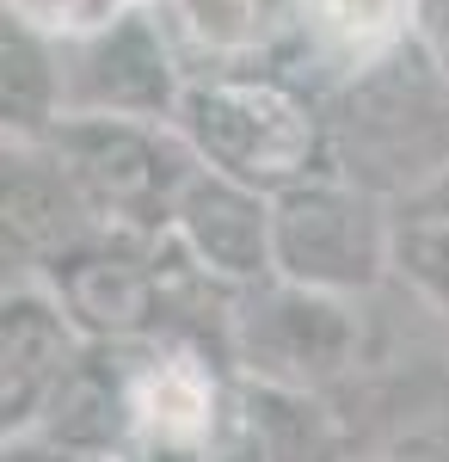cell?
Wrapping results in <instances>:
<instances>
[{
  "instance_id": "cell-18",
  "label": "cell",
  "mask_w": 449,
  "mask_h": 462,
  "mask_svg": "<svg viewBox=\"0 0 449 462\" xmlns=\"http://www.w3.org/2000/svg\"><path fill=\"white\" fill-rule=\"evenodd\" d=\"M204 462H265V438H259V420H252V401H246L241 376L222 401V420L204 438Z\"/></svg>"
},
{
  "instance_id": "cell-12",
  "label": "cell",
  "mask_w": 449,
  "mask_h": 462,
  "mask_svg": "<svg viewBox=\"0 0 449 462\" xmlns=\"http://www.w3.org/2000/svg\"><path fill=\"white\" fill-rule=\"evenodd\" d=\"M289 25L339 87L413 43L418 0H289Z\"/></svg>"
},
{
  "instance_id": "cell-6",
  "label": "cell",
  "mask_w": 449,
  "mask_h": 462,
  "mask_svg": "<svg viewBox=\"0 0 449 462\" xmlns=\"http://www.w3.org/2000/svg\"><path fill=\"white\" fill-rule=\"evenodd\" d=\"M62 69H69V111H93V117L173 124L191 87V62L160 0H130L111 25L62 43Z\"/></svg>"
},
{
  "instance_id": "cell-11",
  "label": "cell",
  "mask_w": 449,
  "mask_h": 462,
  "mask_svg": "<svg viewBox=\"0 0 449 462\" xmlns=\"http://www.w3.org/2000/svg\"><path fill=\"white\" fill-rule=\"evenodd\" d=\"M234 389V370H215L204 346H148L136 370V444H167V450H204V438L222 420V401Z\"/></svg>"
},
{
  "instance_id": "cell-19",
  "label": "cell",
  "mask_w": 449,
  "mask_h": 462,
  "mask_svg": "<svg viewBox=\"0 0 449 462\" xmlns=\"http://www.w3.org/2000/svg\"><path fill=\"white\" fill-rule=\"evenodd\" d=\"M363 462H449V426H413L394 431L381 450H370Z\"/></svg>"
},
{
  "instance_id": "cell-15",
  "label": "cell",
  "mask_w": 449,
  "mask_h": 462,
  "mask_svg": "<svg viewBox=\"0 0 449 462\" xmlns=\"http://www.w3.org/2000/svg\"><path fill=\"white\" fill-rule=\"evenodd\" d=\"M394 284L449 320V173L394 204Z\"/></svg>"
},
{
  "instance_id": "cell-7",
  "label": "cell",
  "mask_w": 449,
  "mask_h": 462,
  "mask_svg": "<svg viewBox=\"0 0 449 462\" xmlns=\"http://www.w3.org/2000/svg\"><path fill=\"white\" fill-rule=\"evenodd\" d=\"M191 272H204L209 284L222 290H252V284H271L277 278V216H271V198L252 191L241 179L228 173H197L185 179L173 204V228H167Z\"/></svg>"
},
{
  "instance_id": "cell-5",
  "label": "cell",
  "mask_w": 449,
  "mask_h": 462,
  "mask_svg": "<svg viewBox=\"0 0 449 462\" xmlns=\"http://www.w3.org/2000/svg\"><path fill=\"white\" fill-rule=\"evenodd\" d=\"M277 278L370 302L394 278V204L339 173L302 179L271 198Z\"/></svg>"
},
{
  "instance_id": "cell-14",
  "label": "cell",
  "mask_w": 449,
  "mask_h": 462,
  "mask_svg": "<svg viewBox=\"0 0 449 462\" xmlns=\"http://www.w3.org/2000/svg\"><path fill=\"white\" fill-rule=\"evenodd\" d=\"M160 13L173 25L185 62L197 56L204 69H259L277 25L289 19V13H277V0H160Z\"/></svg>"
},
{
  "instance_id": "cell-2",
  "label": "cell",
  "mask_w": 449,
  "mask_h": 462,
  "mask_svg": "<svg viewBox=\"0 0 449 462\" xmlns=\"http://www.w3.org/2000/svg\"><path fill=\"white\" fill-rule=\"evenodd\" d=\"M326 161L339 179L376 191L388 204L449 173V80L431 69L418 37L388 62L333 87Z\"/></svg>"
},
{
  "instance_id": "cell-3",
  "label": "cell",
  "mask_w": 449,
  "mask_h": 462,
  "mask_svg": "<svg viewBox=\"0 0 449 462\" xmlns=\"http://www.w3.org/2000/svg\"><path fill=\"white\" fill-rule=\"evenodd\" d=\"M370 364V315L357 296L271 278L234 296L228 315V370L259 389L333 394Z\"/></svg>"
},
{
  "instance_id": "cell-17",
  "label": "cell",
  "mask_w": 449,
  "mask_h": 462,
  "mask_svg": "<svg viewBox=\"0 0 449 462\" xmlns=\"http://www.w3.org/2000/svg\"><path fill=\"white\" fill-rule=\"evenodd\" d=\"M124 6H130V0H6L13 19H25L32 32L56 37V43H74V37L111 25Z\"/></svg>"
},
{
  "instance_id": "cell-22",
  "label": "cell",
  "mask_w": 449,
  "mask_h": 462,
  "mask_svg": "<svg viewBox=\"0 0 449 462\" xmlns=\"http://www.w3.org/2000/svg\"><path fill=\"white\" fill-rule=\"evenodd\" d=\"M117 462H204V450H167V444H130Z\"/></svg>"
},
{
  "instance_id": "cell-16",
  "label": "cell",
  "mask_w": 449,
  "mask_h": 462,
  "mask_svg": "<svg viewBox=\"0 0 449 462\" xmlns=\"http://www.w3.org/2000/svg\"><path fill=\"white\" fill-rule=\"evenodd\" d=\"M252 401V420L265 438V462H357L351 457V431L333 413L326 394H296V389H259L241 383Z\"/></svg>"
},
{
  "instance_id": "cell-21",
  "label": "cell",
  "mask_w": 449,
  "mask_h": 462,
  "mask_svg": "<svg viewBox=\"0 0 449 462\" xmlns=\"http://www.w3.org/2000/svg\"><path fill=\"white\" fill-rule=\"evenodd\" d=\"M0 462H74V457H69V450H56L50 438H37V431H6Z\"/></svg>"
},
{
  "instance_id": "cell-4",
  "label": "cell",
  "mask_w": 449,
  "mask_h": 462,
  "mask_svg": "<svg viewBox=\"0 0 449 462\" xmlns=\"http://www.w3.org/2000/svg\"><path fill=\"white\" fill-rule=\"evenodd\" d=\"M43 148L62 161V173L74 179L105 235H130V241H167L179 191L197 173V154L173 124H142V117L69 111L43 136Z\"/></svg>"
},
{
  "instance_id": "cell-10",
  "label": "cell",
  "mask_w": 449,
  "mask_h": 462,
  "mask_svg": "<svg viewBox=\"0 0 449 462\" xmlns=\"http://www.w3.org/2000/svg\"><path fill=\"white\" fill-rule=\"evenodd\" d=\"M0 228H6V259L19 253V265H32V278L43 259L105 235L87 198L74 191V179L62 173V161L43 143H6L0 154Z\"/></svg>"
},
{
  "instance_id": "cell-13",
  "label": "cell",
  "mask_w": 449,
  "mask_h": 462,
  "mask_svg": "<svg viewBox=\"0 0 449 462\" xmlns=\"http://www.w3.org/2000/svg\"><path fill=\"white\" fill-rule=\"evenodd\" d=\"M62 117H69L62 43L6 13V25H0V124H6V143H43Z\"/></svg>"
},
{
  "instance_id": "cell-20",
  "label": "cell",
  "mask_w": 449,
  "mask_h": 462,
  "mask_svg": "<svg viewBox=\"0 0 449 462\" xmlns=\"http://www.w3.org/2000/svg\"><path fill=\"white\" fill-rule=\"evenodd\" d=\"M418 50L431 56V69L449 80V0H418Z\"/></svg>"
},
{
  "instance_id": "cell-9",
  "label": "cell",
  "mask_w": 449,
  "mask_h": 462,
  "mask_svg": "<svg viewBox=\"0 0 449 462\" xmlns=\"http://www.w3.org/2000/svg\"><path fill=\"white\" fill-rule=\"evenodd\" d=\"M87 352V333L69 320V309L37 284L19 278L0 302V420L6 431H32L43 401Z\"/></svg>"
},
{
  "instance_id": "cell-8",
  "label": "cell",
  "mask_w": 449,
  "mask_h": 462,
  "mask_svg": "<svg viewBox=\"0 0 449 462\" xmlns=\"http://www.w3.org/2000/svg\"><path fill=\"white\" fill-rule=\"evenodd\" d=\"M148 346H87L80 364L56 383V394L37 413V438H50L56 450H69L74 462H117L136 444V370Z\"/></svg>"
},
{
  "instance_id": "cell-1",
  "label": "cell",
  "mask_w": 449,
  "mask_h": 462,
  "mask_svg": "<svg viewBox=\"0 0 449 462\" xmlns=\"http://www.w3.org/2000/svg\"><path fill=\"white\" fill-rule=\"evenodd\" d=\"M173 130L191 143L197 167L228 173L252 191H289L333 173L326 161V106L308 99L283 69H204L179 99Z\"/></svg>"
}]
</instances>
